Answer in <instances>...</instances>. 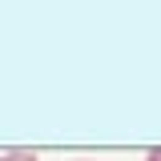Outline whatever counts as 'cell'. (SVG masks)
<instances>
[{"mask_svg": "<svg viewBox=\"0 0 161 161\" xmlns=\"http://www.w3.org/2000/svg\"><path fill=\"white\" fill-rule=\"evenodd\" d=\"M0 161H40L36 153H28V149H12V153H4Z\"/></svg>", "mask_w": 161, "mask_h": 161, "instance_id": "cell-1", "label": "cell"}, {"mask_svg": "<svg viewBox=\"0 0 161 161\" xmlns=\"http://www.w3.org/2000/svg\"><path fill=\"white\" fill-rule=\"evenodd\" d=\"M145 161H161V149H149V153H145Z\"/></svg>", "mask_w": 161, "mask_h": 161, "instance_id": "cell-2", "label": "cell"}, {"mask_svg": "<svg viewBox=\"0 0 161 161\" xmlns=\"http://www.w3.org/2000/svg\"><path fill=\"white\" fill-rule=\"evenodd\" d=\"M80 161H89V157H80Z\"/></svg>", "mask_w": 161, "mask_h": 161, "instance_id": "cell-3", "label": "cell"}]
</instances>
